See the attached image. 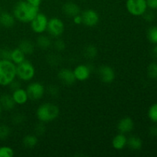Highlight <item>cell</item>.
<instances>
[{
    "label": "cell",
    "instance_id": "484cf974",
    "mask_svg": "<svg viewBox=\"0 0 157 157\" xmlns=\"http://www.w3.org/2000/svg\"><path fill=\"white\" fill-rule=\"evenodd\" d=\"M11 135V129L6 124L0 125V140H6Z\"/></svg>",
    "mask_w": 157,
    "mask_h": 157
},
{
    "label": "cell",
    "instance_id": "4316f807",
    "mask_svg": "<svg viewBox=\"0 0 157 157\" xmlns=\"http://www.w3.org/2000/svg\"><path fill=\"white\" fill-rule=\"evenodd\" d=\"M147 75L153 80H157V62H152L147 67Z\"/></svg>",
    "mask_w": 157,
    "mask_h": 157
},
{
    "label": "cell",
    "instance_id": "7a4b0ae2",
    "mask_svg": "<svg viewBox=\"0 0 157 157\" xmlns=\"http://www.w3.org/2000/svg\"><path fill=\"white\" fill-rule=\"evenodd\" d=\"M60 109L52 103H44L38 107L36 111L37 118L43 123H49L55 121L59 116Z\"/></svg>",
    "mask_w": 157,
    "mask_h": 157
},
{
    "label": "cell",
    "instance_id": "60d3db41",
    "mask_svg": "<svg viewBox=\"0 0 157 157\" xmlns=\"http://www.w3.org/2000/svg\"><path fill=\"white\" fill-rule=\"evenodd\" d=\"M73 20H74V22H75L76 25H80L82 23V17H81V15H80V14L74 17Z\"/></svg>",
    "mask_w": 157,
    "mask_h": 157
},
{
    "label": "cell",
    "instance_id": "6da1fadb",
    "mask_svg": "<svg viewBox=\"0 0 157 157\" xmlns=\"http://www.w3.org/2000/svg\"><path fill=\"white\" fill-rule=\"evenodd\" d=\"M39 7L29 4L26 1H19L15 3L13 8V15L18 21L21 22H31L38 15Z\"/></svg>",
    "mask_w": 157,
    "mask_h": 157
},
{
    "label": "cell",
    "instance_id": "9c48e42d",
    "mask_svg": "<svg viewBox=\"0 0 157 157\" xmlns=\"http://www.w3.org/2000/svg\"><path fill=\"white\" fill-rule=\"evenodd\" d=\"M82 17V23L88 27H93L97 25L99 22V15L94 9H86L81 14Z\"/></svg>",
    "mask_w": 157,
    "mask_h": 157
},
{
    "label": "cell",
    "instance_id": "4fadbf2b",
    "mask_svg": "<svg viewBox=\"0 0 157 157\" xmlns=\"http://www.w3.org/2000/svg\"><path fill=\"white\" fill-rule=\"evenodd\" d=\"M62 12L66 16L73 18L75 16L79 15L81 12V9L78 4L74 2L69 1L63 5Z\"/></svg>",
    "mask_w": 157,
    "mask_h": 157
},
{
    "label": "cell",
    "instance_id": "f1b7e54d",
    "mask_svg": "<svg viewBox=\"0 0 157 157\" xmlns=\"http://www.w3.org/2000/svg\"><path fill=\"white\" fill-rule=\"evenodd\" d=\"M148 117L151 121L155 124H157V103L153 104L149 108L148 110Z\"/></svg>",
    "mask_w": 157,
    "mask_h": 157
},
{
    "label": "cell",
    "instance_id": "ffe728a7",
    "mask_svg": "<svg viewBox=\"0 0 157 157\" xmlns=\"http://www.w3.org/2000/svg\"><path fill=\"white\" fill-rule=\"evenodd\" d=\"M127 146L132 150H140L143 147V141L139 136H131L127 139Z\"/></svg>",
    "mask_w": 157,
    "mask_h": 157
},
{
    "label": "cell",
    "instance_id": "30bf717a",
    "mask_svg": "<svg viewBox=\"0 0 157 157\" xmlns=\"http://www.w3.org/2000/svg\"><path fill=\"white\" fill-rule=\"evenodd\" d=\"M98 75L103 83L110 84L113 82L116 77L114 70L108 65H102L98 69Z\"/></svg>",
    "mask_w": 157,
    "mask_h": 157
},
{
    "label": "cell",
    "instance_id": "f546056e",
    "mask_svg": "<svg viewBox=\"0 0 157 157\" xmlns=\"http://www.w3.org/2000/svg\"><path fill=\"white\" fill-rule=\"evenodd\" d=\"M14 156V150L11 147H0V157H12Z\"/></svg>",
    "mask_w": 157,
    "mask_h": 157
},
{
    "label": "cell",
    "instance_id": "9a60e30c",
    "mask_svg": "<svg viewBox=\"0 0 157 157\" xmlns=\"http://www.w3.org/2000/svg\"><path fill=\"white\" fill-rule=\"evenodd\" d=\"M15 104H16L14 101L12 95L8 94H3L0 95V107L2 110L10 111L13 110Z\"/></svg>",
    "mask_w": 157,
    "mask_h": 157
},
{
    "label": "cell",
    "instance_id": "ba28073f",
    "mask_svg": "<svg viewBox=\"0 0 157 157\" xmlns=\"http://www.w3.org/2000/svg\"><path fill=\"white\" fill-rule=\"evenodd\" d=\"M29 99L38 101L41 99L44 94V87L39 82H33L29 84L26 88Z\"/></svg>",
    "mask_w": 157,
    "mask_h": 157
},
{
    "label": "cell",
    "instance_id": "4dcf8cb0",
    "mask_svg": "<svg viewBox=\"0 0 157 157\" xmlns=\"http://www.w3.org/2000/svg\"><path fill=\"white\" fill-rule=\"evenodd\" d=\"M25 117L22 113H15V115H13L12 117V122L15 125H21L25 122Z\"/></svg>",
    "mask_w": 157,
    "mask_h": 157
},
{
    "label": "cell",
    "instance_id": "52a82bcc",
    "mask_svg": "<svg viewBox=\"0 0 157 157\" xmlns=\"http://www.w3.org/2000/svg\"><path fill=\"white\" fill-rule=\"evenodd\" d=\"M47 31L52 36L58 38L61 36L64 31V24L60 18H53L48 20Z\"/></svg>",
    "mask_w": 157,
    "mask_h": 157
},
{
    "label": "cell",
    "instance_id": "603a6c76",
    "mask_svg": "<svg viewBox=\"0 0 157 157\" xmlns=\"http://www.w3.org/2000/svg\"><path fill=\"white\" fill-rule=\"evenodd\" d=\"M25 55L18 48L12 50V53H11V61L14 64H16V65L20 64V63H21L22 61H24L25 60Z\"/></svg>",
    "mask_w": 157,
    "mask_h": 157
},
{
    "label": "cell",
    "instance_id": "2e32d148",
    "mask_svg": "<svg viewBox=\"0 0 157 157\" xmlns=\"http://www.w3.org/2000/svg\"><path fill=\"white\" fill-rule=\"evenodd\" d=\"M12 96L15 104H18V105H23V104H26V102L29 100L27 91L25 89L21 88V87L14 90L12 92Z\"/></svg>",
    "mask_w": 157,
    "mask_h": 157
},
{
    "label": "cell",
    "instance_id": "83f0119b",
    "mask_svg": "<svg viewBox=\"0 0 157 157\" xmlns=\"http://www.w3.org/2000/svg\"><path fill=\"white\" fill-rule=\"evenodd\" d=\"M61 58L60 55L56 54H51L47 57V62L53 67H57L61 63Z\"/></svg>",
    "mask_w": 157,
    "mask_h": 157
},
{
    "label": "cell",
    "instance_id": "e0dca14e",
    "mask_svg": "<svg viewBox=\"0 0 157 157\" xmlns=\"http://www.w3.org/2000/svg\"><path fill=\"white\" fill-rule=\"evenodd\" d=\"M15 22V18L13 15L7 12H1L0 13V25L2 27L9 28L13 27Z\"/></svg>",
    "mask_w": 157,
    "mask_h": 157
},
{
    "label": "cell",
    "instance_id": "74e56055",
    "mask_svg": "<svg viewBox=\"0 0 157 157\" xmlns=\"http://www.w3.org/2000/svg\"><path fill=\"white\" fill-rule=\"evenodd\" d=\"M147 1V7L150 8V9H157V0H146Z\"/></svg>",
    "mask_w": 157,
    "mask_h": 157
},
{
    "label": "cell",
    "instance_id": "836d02e7",
    "mask_svg": "<svg viewBox=\"0 0 157 157\" xmlns=\"http://www.w3.org/2000/svg\"><path fill=\"white\" fill-rule=\"evenodd\" d=\"M143 18L147 22H152L155 20L156 18V15L152 11H146L144 14H143Z\"/></svg>",
    "mask_w": 157,
    "mask_h": 157
},
{
    "label": "cell",
    "instance_id": "7bdbcfd3",
    "mask_svg": "<svg viewBox=\"0 0 157 157\" xmlns=\"http://www.w3.org/2000/svg\"><path fill=\"white\" fill-rule=\"evenodd\" d=\"M2 107H0V117H1V114H2Z\"/></svg>",
    "mask_w": 157,
    "mask_h": 157
},
{
    "label": "cell",
    "instance_id": "7c38bea8",
    "mask_svg": "<svg viewBox=\"0 0 157 157\" xmlns=\"http://www.w3.org/2000/svg\"><path fill=\"white\" fill-rule=\"evenodd\" d=\"M76 81H86L90 77L91 71L89 66L86 64H79L73 70Z\"/></svg>",
    "mask_w": 157,
    "mask_h": 157
},
{
    "label": "cell",
    "instance_id": "ab89813d",
    "mask_svg": "<svg viewBox=\"0 0 157 157\" xmlns=\"http://www.w3.org/2000/svg\"><path fill=\"white\" fill-rule=\"evenodd\" d=\"M41 1L42 0H26V2H28L29 4L32 5L34 6H36V7H39L41 3Z\"/></svg>",
    "mask_w": 157,
    "mask_h": 157
},
{
    "label": "cell",
    "instance_id": "ee69618b",
    "mask_svg": "<svg viewBox=\"0 0 157 157\" xmlns=\"http://www.w3.org/2000/svg\"><path fill=\"white\" fill-rule=\"evenodd\" d=\"M2 12V8H1V6H0V13H1Z\"/></svg>",
    "mask_w": 157,
    "mask_h": 157
},
{
    "label": "cell",
    "instance_id": "1f68e13d",
    "mask_svg": "<svg viewBox=\"0 0 157 157\" xmlns=\"http://www.w3.org/2000/svg\"><path fill=\"white\" fill-rule=\"evenodd\" d=\"M44 124V123L40 121V123H38V124H37L35 126V127H34V131H35V133L36 136H41V135H43L45 133L46 127Z\"/></svg>",
    "mask_w": 157,
    "mask_h": 157
},
{
    "label": "cell",
    "instance_id": "d6986e66",
    "mask_svg": "<svg viewBox=\"0 0 157 157\" xmlns=\"http://www.w3.org/2000/svg\"><path fill=\"white\" fill-rule=\"evenodd\" d=\"M18 48L25 55H30L35 52V45L31 40L24 39L20 41L19 44H18Z\"/></svg>",
    "mask_w": 157,
    "mask_h": 157
},
{
    "label": "cell",
    "instance_id": "cb8c5ba5",
    "mask_svg": "<svg viewBox=\"0 0 157 157\" xmlns=\"http://www.w3.org/2000/svg\"><path fill=\"white\" fill-rule=\"evenodd\" d=\"M37 144H38V138L35 135H27L22 139V144L25 148H34Z\"/></svg>",
    "mask_w": 157,
    "mask_h": 157
},
{
    "label": "cell",
    "instance_id": "5bb4252c",
    "mask_svg": "<svg viewBox=\"0 0 157 157\" xmlns=\"http://www.w3.org/2000/svg\"><path fill=\"white\" fill-rule=\"evenodd\" d=\"M133 128H134V122L133 119L129 117L122 118L117 124L118 131L124 134L130 133Z\"/></svg>",
    "mask_w": 157,
    "mask_h": 157
},
{
    "label": "cell",
    "instance_id": "d4e9b609",
    "mask_svg": "<svg viewBox=\"0 0 157 157\" xmlns=\"http://www.w3.org/2000/svg\"><path fill=\"white\" fill-rule=\"evenodd\" d=\"M147 38L153 44H157V26H151L147 31Z\"/></svg>",
    "mask_w": 157,
    "mask_h": 157
},
{
    "label": "cell",
    "instance_id": "b9f144b4",
    "mask_svg": "<svg viewBox=\"0 0 157 157\" xmlns=\"http://www.w3.org/2000/svg\"><path fill=\"white\" fill-rule=\"evenodd\" d=\"M152 55H153V58L157 59V44L155 45L154 47L153 48V49H152Z\"/></svg>",
    "mask_w": 157,
    "mask_h": 157
},
{
    "label": "cell",
    "instance_id": "8d00e7d4",
    "mask_svg": "<svg viewBox=\"0 0 157 157\" xmlns=\"http://www.w3.org/2000/svg\"><path fill=\"white\" fill-rule=\"evenodd\" d=\"M8 86H9V87H10L11 90H12V91H14V90H17V89H18L21 87V84H20L19 81L13 80V81H12V82H11Z\"/></svg>",
    "mask_w": 157,
    "mask_h": 157
},
{
    "label": "cell",
    "instance_id": "d590c367",
    "mask_svg": "<svg viewBox=\"0 0 157 157\" xmlns=\"http://www.w3.org/2000/svg\"><path fill=\"white\" fill-rule=\"evenodd\" d=\"M48 93L52 98L58 97L60 93L59 88L56 85H51L48 87Z\"/></svg>",
    "mask_w": 157,
    "mask_h": 157
},
{
    "label": "cell",
    "instance_id": "8992f818",
    "mask_svg": "<svg viewBox=\"0 0 157 157\" xmlns=\"http://www.w3.org/2000/svg\"><path fill=\"white\" fill-rule=\"evenodd\" d=\"M48 19L44 14L39 13L31 21V28L35 33L42 34L47 30Z\"/></svg>",
    "mask_w": 157,
    "mask_h": 157
},
{
    "label": "cell",
    "instance_id": "7402d4cb",
    "mask_svg": "<svg viewBox=\"0 0 157 157\" xmlns=\"http://www.w3.org/2000/svg\"><path fill=\"white\" fill-rule=\"evenodd\" d=\"M98 50L96 46L93 44H89L84 47V51H83V55L87 59L94 60L97 56H98Z\"/></svg>",
    "mask_w": 157,
    "mask_h": 157
},
{
    "label": "cell",
    "instance_id": "f35d334b",
    "mask_svg": "<svg viewBox=\"0 0 157 157\" xmlns=\"http://www.w3.org/2000/svg\"><path fill=\"white\" fill-rule=\"evenodd\" d=\"M149 133L153 137H156L157 136V124L155 125L151 126L150 128L149 129Z\"/></svg>",
    "mask_w": 157,
    "mask_h": 157
},
{
    "label": "cell",
    "instance_id": "277c9868",
    "mask_svg": "<svg viewBox=\"0 0 157 157\" xmlns=\"http://www.w3.org/2000/svg\"><path fill=\"white\" fill-rule=\"evenodd\" d=\"M35 69L33 64L29 61H22L16 65V76L24 81H31L35 77Z\"/></svg>",
    "mask_w": 157,
    "mask_h": 157
},
{
    "label": "cell",
    "instance_id": "f6af8a7d",
    "mask_svg": "<svg viewBox=\"0 0 157 157\" xmlns=\"http://www.w3.org/2000/svg\"><path fill=\"white\" fill-rule=\"evenodd\" d=\"M156 10H157V9H156ZM156 15H157V13H156Z\"/></svg>",
    "mask_w": 157,
    "mask_h": 157
},
{
    "label": "cell",
    "instance_id": "3957f363",
    "mask_svg": "<svg viewBox=\"0 0 157 157\" xmlns=\"http://www.w3.org/2000/svg\"><path fill=\"white\" fill-rule=\"evenodd\" d=\"M16 78V64L10 60L0 59V85L8 86Z\"/></svg>",
    "mask_w": 157,
    "mask_h": 157
},
{
    "label": "cell",
    "instance_id": "d6a6232c",
    "mask_svg": "<svg viewBox=\"0 0 157 157\" xmlns=\"http://www.w3.org/2000/svg\"><path fill=\"white\" fill-rule=\"evenodd\" d=\"M54 47H55V50L58 51V52H63L66 48V44L64 41V40L58 38L54 42Z\"/></svg>",
    "mask_w": 157,
    "mask_h": 157
},
{
    "label": "cell",
    "instance_id": "ac0fdd59",
    "mask_svg": "<svg viewBox=\"0 0 157 157\" xmlns=\"http://www.w3.org/2000/svg\"><path fill=\"white\" fill-rule=\"evenodd\" d=\"M127 138L124 133H118L117 135L113 138L112 140V146L115 150H121L127 146Z\"/></svg>",
    "mask_w": 157,
    "mask_h": 157
},
{
    "label": "cell",
    "instance_id": "5b68a950",
    "mask_svg": "<svg viewBox=\"0 0 157 157\" xmlns=\"http://www.w3.org/2000/svg\"><path fill=\"white\" fill-rule=\"evenodd\" d=\"M126 8L133 16H142L148 7L146 0H127Z\"/></svg>",
    "mask_w": 157,
    "mask_h": 157
},
{
    "label": "cell",
    "instance_id": "44dd1931",
    "mask_svg": "<svg viewBox=\"0 0 157 157\" xmlns=\"http://www.w3.org/2000/svg\"><path fill=\"white\" fill-rule=\"evenodd\" d=\"M36 44L40 49L47 50L52 45V41L47 35H40L36 39Z\"/></svg>",
    "mask_w": 157,
    "mask_h": 157
},
{
    "label": "cell",
    "instance_id": "8fae6325",
    "mask_svg": "<svg viewBox=\"0 0 157 157\" xmlns=\"http://www.w3.org/2000/svg\"><path fill=\"white\" fill-rule=\"evenodd\" d=\"M58 78L59 81L64 85L71 86L76 81L73 71L69 68H62L58 73Z\"/></svg>",
    "mask_w": 157,
    "mask_h": 157
},
{
    "label": "cell",
    "instance_id": "e575fe53",
    "mask_svg": "<svg viewBox=\"0 0 157 157\" xmlns=\"http://www.w3.org/2000/svg\"><path fill=\"white\" fill-rule=\"evenodd\" d=\"M11 53L12 50H9V48H0V59L11 61Z\"/></svg>",
    "mask_w": 157,
    "mask_h": 157
}]
</instances>
